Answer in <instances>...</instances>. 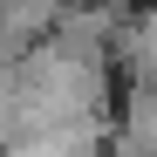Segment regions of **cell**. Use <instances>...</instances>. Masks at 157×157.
Segmentation results:
<instances>
[{
	"instance_id": "obj_3",
	"label": "cell",
	"mask_w": 157,
	"mask_h": 157,
	"mask_svg": "<svg viewBox=\"0 0 157 157\" xmlns=\"http://www.w3.org/2000/svg\"><path fill=\"white\" fill-rule=\"evenodd\" d=\"M7 157H14V150H7Z\"/></svg>"
},
{
	"instance_id": "obj_1",
	"label": "cell",
	"mask_w": 157,
	"mask_h": 157,
	"mask_svg": "<svg viewBox=\"0 0 157 157\" xmlns=\"http://www.w3.org/2000/svg\"><path fill=\"white\" fill-rule=\"evenodd\" d=\"M123 55H130V68H137V82L150 89L157 82V14H137L123 28Z\"/></svg>"
},
{
	"instance_id": "obj_2",
	"label": "cell",
	"mask_w": 157,
	"mask_h": 157,
	"mask_svg": "<svg viewBox=\"0 0 157 157\" xmlns=\"http://www.w3.org/2000/svg\"><path fill=\"white\" fill-rule=\"evenodd\" d=\"M21 130V75H0V137Z\"/></svg>"
}]
</instances>
